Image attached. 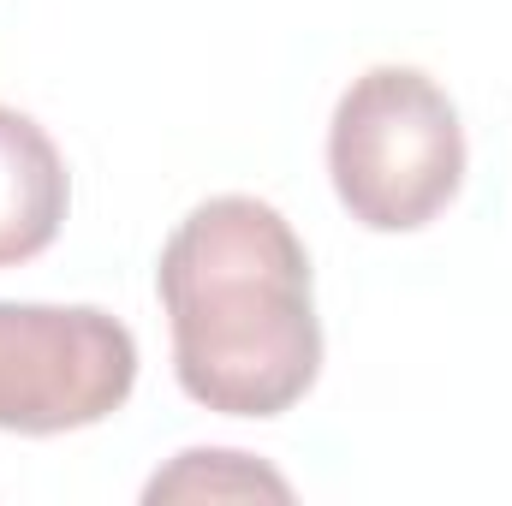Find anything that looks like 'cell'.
Instances as JSON below:
<instances>
[{"label": "cell", "mask_w": 512, "mask_h": 506, "mask_svg": "<svg viewBox=\"0 0 512 506\" xmlns=\"http://www.w3.org/2000/svg\"><path fill=\"white\" fill-rule=\"evenodd\" d=\"M173 376L221 417H280L322 370L310 256L292 221L256 197L197 203L155 268Z\"/></svg>", "instance_id": "cell-1"}, {"label": "cell", "mask_w": 512, "mask_h": 506, "mask_svg": "<svg viewBox=\"0 0 512 506\" xmlns=\"http://www.w3.org/2000/svg\"><path fill=\"white\" fill-rule=\"evenodd\" d=\"M328 173L358 227L417 233L465 185L459 108L417 66H370L334 108Z\"/></svg>", "instance_id": "cell-2"}, {"label": "cell", "mask_w": 512, "mask_h": 506, "mask_svg": "<svg viewBox=\"0 0 512 506\" xmlns=\"http://www.w3.org/2000/svg\"><path fill=\"white\" fill-rule=\"evenodd\" d=\"M137 387V340L96 304H0V429L66 435Z\"/></svg>", "instance_id": "cell-3"}, {"label": "cell", "mask_w": 512, "mask_h": 506, "mask_svg": "<svg viewBox=\"0 0 512 506\" xmlns=\"http://www.w3.org/2000/svg\"><path fill=\"white\" fill-rule=\"evenodd\" d=\"M72 185L54 137L18 108H0V268H18L60 239Z\"/></svg>", "instance_id": "cell-4"}, {"label": "cell", "mask_w": 512, "mask_h": 506, "mask_svg": "<svg viewBox=\"0 0 512 506\" xmlns=\"http://www.w3.org/2000/svg\"><path fill=\"white\" fill-rule=\"evenodd\" d=\"M149 501H239V495H268V501H292V483L274 477L268 465H256L251 453H221V447H197L179 453L173 471H161L149 489Z\"/></svg>", "instance_id": "cell-5"}]
</instances>
